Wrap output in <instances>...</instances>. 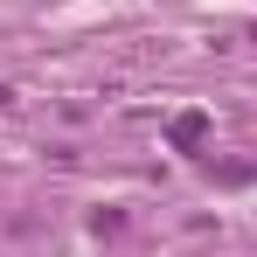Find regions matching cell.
<instances>
[{
    "label": "cell",
    "mask_w": 257,
    "mask_h": 257,
    "mask_svg": "<svg viewBox=\"0 0 257 257\" xmlns=\"http://www.w3.org/2000/svg\"><path fill=\"white\" fill-rule=\"evenodd\" d=\"M167 139L174 146H202V139H209V111H181V118L167 125Z\"/></svg>",
    "instance_id": "1"
}]
</instances>
